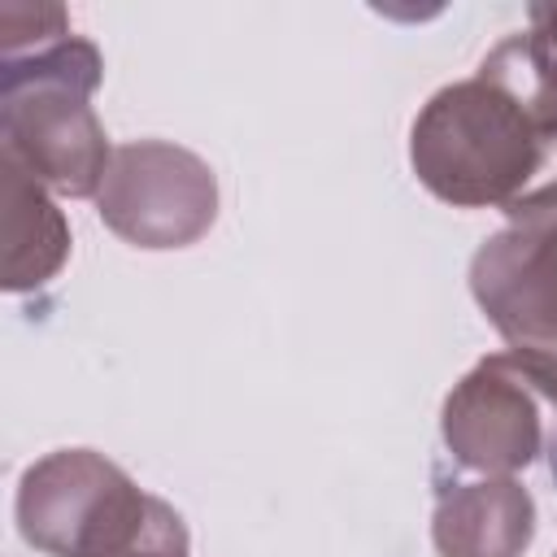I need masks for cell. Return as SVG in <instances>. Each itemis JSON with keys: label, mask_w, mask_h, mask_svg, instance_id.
I'll list each match as a JSON object with an SVG mask.
<instances>
[{"label": "cell", "mask_w": 557, "mask_h": 557, "mask_svg": "<svg viewBox=\"0 0 557 557\" xmlns=\"http://www.w3.org/2000/svg\"><path fill=\"white\" fill-rule=\"evenodd\" d=\"M413 174L448 205L505 213L557 183V48L540 35L500 39L474 78L426 100L409 139Z\"/></svg>", "instance_id": "cell-1"}, {"label": "cell", "mask_w": 557, "mask_h": 557, "mask_svg": "<svg viewBox=\"0 0 557 557\" xmlns=\"http://www.w3.org/2000/svg\"><path fill=\"white\" fill-rule=\"evenodd\" d=\"M100 52L70 30L4 57V161L61 196H100L109 144L91 113Z\"/></svg>", "instance_id": "cell-2"}, {"label": "cell", "mask_w": 557, "mask_h": 557, "mask_svg": "<svg viewBox=\"0 0 557 557\" xmlns=\"http://www.w3.org/2000/svg\"><path fill=\"white\" fill-rule=\"evenodd\" d=\"M17 522L48 557H187L183 518L91 448H65L22 474Z\"/></svg>", "instance_id": "cell-3"}, {"label": "cell", "mask_w": 557, "mask_h": 557, "mask_svg": "<svg viewBox=\"0 0 557 557\" xmlns=\"http://www.w3.org/2000/svg\"><path fill=\"white\" fill-rule=\"evenodd\" d=\"M448 453L483 474H509L553 448L557 466V383L548 352L509 348L479 361L444 405Z\"/></svg>", "instance_id": "cell-4"}, {"label": "cell", "mask_w": 557, "mask_h": 557, "mask_svg": "<svg viewBox=\"0 0 557 557\" xmlns=\"http://www.w3.org/2000/svg\"><path fill=\"white\" fill-rule=\"evenodd\" d=\"M470 287L513 348L557 352V183L513 205L509 226L483 239Z\"/></svg>", "instance_id": "cell-5"}, {"label": "cell", "mask_w": 557, "mask_h": 557, "mask_svg": "<svg viewBox=\"0 0 557 557\" xmlns=\"http://www.w3.org/2000/svg\"><path fill=\"white\" fill-rule=\"evenodd\" d=\"M213 170L174 144H126L100 183V218L139 248H183L213 222Z\"/></svg>", "instance_id": "cell-6"}, {"label": "cell", "mask_w": 557, "mask_h": 557, "mask_svg": "<svg viewBox=\"0 0 557 557\" xmlns=\"http://www.w3.org/2000/svg\"><path fill=\"white\" fill-rule=\"evenodd\" d=\"M535 505L513 479L457 483L435 505L440 557H518L531 544Z\"/></svg>", "instance_id": "cell-7"}, {"label": "cell", "mask_w": 557, "mask_h": 557, "mask_svg": "<svg viewBox=\"0 0 557 557\" xmlns=\"http://www.w3.org/2000/svg\"><path fill=\"white\" fill-rule=\"evenodd\" d=\"M70 252V231L61 209L39 191V183L4 161V287L26 292L48 283Z\"/></svg>", "instance_id": "cell-8"}, {"label": "cell", "mask_w": 557, "mask_h": 557, "mask_svg": "<svg viewBox=\"0 0 557 557\" xmlns=\"http://www.w3.org/2000/svg\"><path fill=\"white\" fill-rule=\"evenodd\" d=\"M531 22H535V30L557 48V4H535V9H531Z\"/></svg>", "instance_id": "cell-9"}]
</instances>
